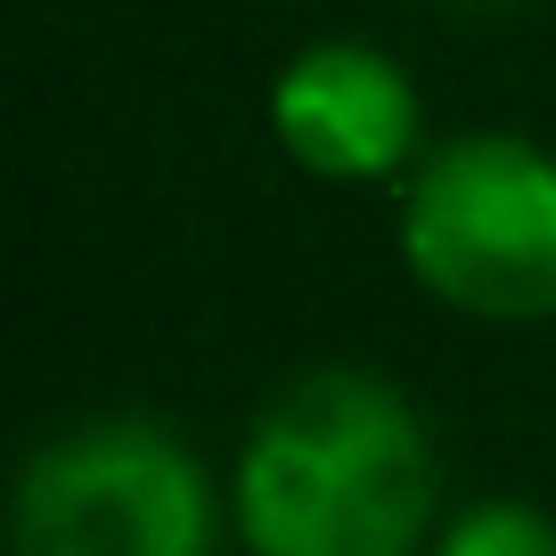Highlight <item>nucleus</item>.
Masks as SVG:
<instances>
[{
    "label": "nucleus",
    "mask_w": 556,
    "mask_h": 556,
    "mask_svg": "<svg viewBox=\"0 0 556 556\" xmlns=\"http://www.w3.org/2000/svg\"><path fill=\"white\" fill-rule=\"evenodd\" d=\"M229 491L164 417H74L25 458L9 556H222Z\"/></svg>",
    "instance_id": "3"
},
{
    "label": "nucleus",
    "mask_w": 556,
    "mask_h": 556,
    "mask_svg": "<svg viewBox=\"0 0 556 556\" xmlns=\"http://www.w3.org/2000/svg\"><path fill=\"white\" fill-rule=\"evenodd\" d=\"M262 123H270L278 156L303 180H328V189L409 180L417 139H426V106H417L409 66L361 34L303 41L262 90Z\"/></svg>",
    "instance_id": "4"
},
{
    "label": "nucleus",
    "mask_w": 556,
    "mask_h": 556,
    "mask_svg": "<svg viewBox=\"0 0 556 556\" xmlns=\"http://www.w3.org/2000/svg\"><path fill=\"white\" fill-rule=\"evenodd\" d=\"M442 458L417 401L377 368H303L254 409L229 467L245 556H434Z\"/></svg>",
    "instance_id": "1"
},
{
    "label": "nucleus",
    "mask_w": 556,
    "mask_h": 556,
    "mask_svg": "<svg viewBox=\"0 0 556 556\" xmlns=\"http://www.w3.org/2000/svg\"><path fill=\"white\" fill-rule=\"evenodd\" d=\"M458 9H507V0H458Z\"/></svg>",
    "instance_id": "6"
},
{
    "label": "nucleus",
    "mask_w": 556,
    "mask_h": 556,
    "mask_svg": "<svg viewBox=\"0 0 556 556\" xmlns=\"http://www.w3.org/2000/svg\"><path fill=\"white\" fill-rule=\"evenodd\" d=\"M401 270L475 328L556 319V148L523 131H458L401 180Z\"/></svg>",
    "instance_id": "2"
},
{
    "label": "nucleus",
    "mask_w": 556,
    "mask_h": 556,
    "mask_svg": "<svg viewBox=\"0 0 556 556\" xmlns=\"http://www.w3.org/2000/svg\"><path fill=\"white\" fill-rule=\"evenodd\" d=\"M434 556H556V516L540 500L491 491V500H467L442 516Z\"/></svg>",
    "instance_id": "5"
}]
</instances>
